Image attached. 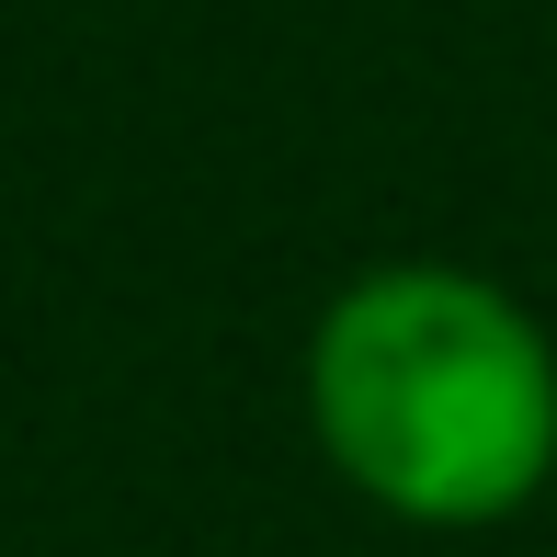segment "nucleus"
<instances>
[{
  "label": "nucleus",
  "instance_id": "nucleus-1",
  "mask_svg": "<svg viewBox=\"0 0 557 557\" xmlns=\"http://www.w3.org/2000/svg\"><path fill=\"white\" fill-rule=\"evenodd\" d=\"M308 444L421 535L512 523L557 478V342L467 262H375L308 331Z\"/></svg>",
  "mask_w": 557,
  "mask_h": 557
}]
</instances>
